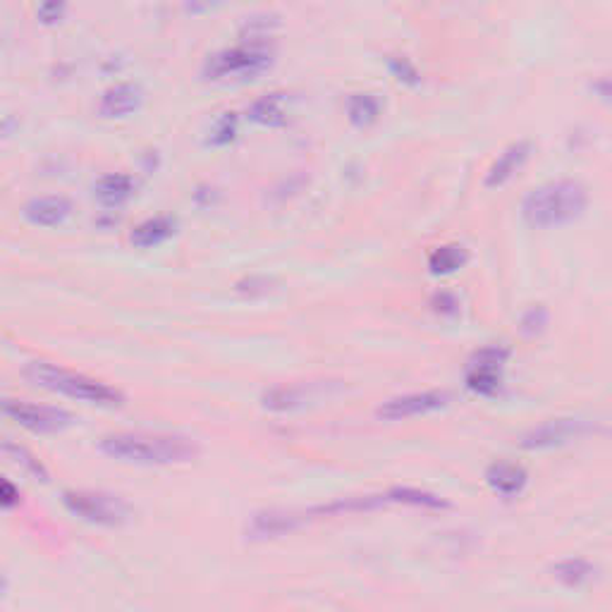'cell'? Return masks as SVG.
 Here are the masks:
<instances>
[{"instance_id": "obj_25", "label": "cell", "mask_w": 612, "mask_h": 612, "mask_svg": "<svg viewBox=\"0 0 612 612\" xmlns=\"http://www.w3.org/2000/svg\"><path fill=\"white\" fill-rule=\"evenodd\" d=\"M6 450L14 457V461H18V465H22L27 471H32L34 476H39V479L41 481H46L49 479V474H46V469H43L41 467V461L34 457V455H29L27 450H24V447H18V445H8L6 447Z\"/></svg>"}, {"instance_id": "obj_26", "label": "cell", "mask_w": 612, "mask_h": 612, "mask_svg": "<svg viewBox=\"0 0 612 612\" xmlns=\"http://www.w3.org/2000/svg\"><path fill=\"white\" fill-rule=\"evenodd\" d=\"M20 502V490L0 476V507H14Z\"/></svg>"}, {"instance_id": "obj_14", "label": "cell", "mask_w": 612, "mask_h": 612, "mask_svg": "<svg viewBox=\"0 0 612 612\" xmlns=\"http://www.w3.org/2000/svg\"><path fill=\"white\" fill-rule=\"evenodd\" d=\"M249 121L253 125H259V127H282V125H288L290 121V98L288 94H266L261 98H257L249 106Z\"/></svg>"}, {"instance_id": "obj_17", "label": "cell", "mask_w": 612, "mask_h": 612, "mask_svg": "<svg viewBox=\"0 0 612 612\" xmlns=\"http://www.w3.org/2000/svg\"><path fill=\"white\" fill-rule=\"evenodd\" d=\"M94 194L101 206L106 208H121L127 204L134 194V180L125 173H111L103 175L101 180L94 185Z\"/></svg>"}, {"instance_id": "obj_13", "label": "cell", "mask_w": 612, "mask_h": 612, "mask_svg": "<svg viewBox=\"0 0 612 612\" xmlns=\"http://www.w3.org/2000/svg\"><path fill=\"white\" fill-rule=\"evenodd\" d=\"M72 216V204L65 197H39L24 206V218L39 228H58Z\"/></svg>"}, {"instance_id": "obj_18", "label": "cell", "mask_w": 612, "mask_h": 612, "mask_svg": "<svg viewBox=\"0 0 612 612\" xmlns=\"http://www.w3.org/2000/svg\"><path fill=\"white\" fill-rule=\"evenodd\" d=\"M469 261V251L461 245H443L431 251L428 271L433 276H453Z\"/></svg>"}, {"instance_id": "obj_22", "label": "cell", "mask_w": 612, "mask_h": 612, "mask_svg": "<svg viewBox=\"0 0 612 612\" xmlns=\"http://www.w3.org/2000/svg\"><path fill=\"white\" fill-rule=\"evenodd\" d=\"M70 10V0H37V20L43 27H58Z\"/></svg>"}, {"instance_id": "obj_8", "label": "cell", "mask_w": 612, "mask_h": 612, "mask_svg": "<svg viewBox=\"0 0 612 612\" xmlns=\"http://www.w3.org/2000/svg\"><path fill=\"white\" fill-rule=\"evenodd\" d=\"M450 395L445 391H426V393H409L402 397H393L383 402L376 409V416L383 422H405L414 419V416H426L447 407Z\"/></svg>"}, {"instance_id": "obj_10", "label": "cell", "mask_w": 612, "mask_h": 612, "mask_svg": "<svg viewBox=\"0 0 612 612\" xmlns=\"http://www.w3.org/2000/svg\"><path fill=\"white\" fill-rule=\"evenodd\" d=\"M144 92L137 84H115L103 92L98 101V113L101 117H108V121H121V117H129L142 108Z\"/></svg>"}, {"instance_id": "obj_4", "label": "cell", "mask_w": 612, "mask_h": 612, "mask_svg": "<svg viewBox=\"0 0 612 612\" xmlns=\"http://www.w3.org/2000/svg\"><path fill=\"white\" fill-rule=\"evenodd\" d=\"M276 63V49L266 39H247L240 46L211 53L201 65L206 82H251Z\"/></svg>"}, {"instance_id": "obj_23", "label": "cell", "mask_w": 612, "mask_h": 612, "mask_svg": "<svg viewBox=\"0 0 612 612\" xmlns=\"http://www.w3.org/2000/svg\"><path fill=\"white\" fill-rule=\"evenodd\" d=\"M550 321V313L546 307H531L525 317H521V333L525 335H539L546 331V325Z\"/></svg>"}, {"instance_id": "obj_12", "label": "cell", "mask_w": 612, "mask_h": 612, "mask_svg": "<svg viewBox=\"0 0 612 612\" xmlns=\"http://www.w3.org/2000/svg\"><path fill=\"white\" fill-rule=\"evenodd\" d=\"M309 515L307 512H282V510H271V512H259L253 515L251 525H249V536L251 539H278V536H286L290 531L302 529L307 525Z\"/></svg>"}, {"instance_id": "obj_2", "label": "cell", "mask_w": 612, "mask_h": 612, "mask_svg": "<svg viewBox=\"0 0 612 612\" xmlns=\"http://www.w3.org/2000/svg\"><path fill=\"white\" fill-rule=\"evenodd\" d=\"M589 191L581 183L558 180L531 189L521 201V218L531 228H560L584 216Z\"/></svg>"}, {"instance_id": "obj_3", "label": "cell", "mask_w": 612, "mask_h": 612, "mask_svg": "<svg viewBox=\"0 0 612 612\" xmlns=\"http://www.w3.org/2000/svg\"><path fill=\"white\" fill-rule=\"evenodd\" d=\"M24 373L34 385L46 387V391L58 395L86 402V405L121 407L125 402V395L121 391H115V387H111L108 383L89 378L84 373L68 371L63 366H55L49 362H32L24 369Z\"/></svg>"}, {"instance_id": "obj_19", "label": "cell", "mask_w": 612, "mask_h": 612, "mask_svg": "<svg viewBox=\"0 0 612 612\" xmlns=\"http://www.w3.org/2000/svg\"><path fill=\"white\" fill-rule=\"evenodd\" d=\"M381 111V101L373 94H352L348 98V121L360 129L376 125Z\"/></svg>"}, {"instance_id": "obj_5", "label": "cell", "mask_w": 612, "mask_h": 612, "mask_svg": "<svg viewBox=\"0 0 612 612\" xmlns=\"http://www.w3.org/2000/svg\"><path fill=\"white\" fill-rule=\"evenodd\" d=\"M63 502L68 510L89 525L96 527H121L129 519V507L125 500L101 490H65Z\"/></svg>"}, {"instance_id": "obj_9", "label": "cell", "mask_w": 612, "mask_h": 612, "mask_svg": "<svg viewBox=\"0 0 612 612\" xmlns=\"http://www.w3.org/2000/svg\"><path fill=\"white\" fill-rule=\"evenodd\" d=\"M587 431V426L574 419H558V422H548L539 428H533L521 436V447L527 450H548V447H560L577 440L581 433Z\"/></svg>"}, {"instance_id": "obj_15", "label": "cell", "mask_w": 612, "mask_h": 612, "mask_svg": "<svg viewBox=\"0 0 612 612\" xmlns=\"http://www.w3.org/2000/svg\"><path fill=\"white\" fill-rule=\"evenodd\" d=\"M527 481H529L527 471L519 465H512V461H496V465H490L486 471L488 488L502 498L519 496V492L525 490Z\"/></svg>"}, {"instance_id": "obj_6", "label": "cell", "mask_w": 612, "mask_h": 612, "mask_svg": "<svg viewBox=\"0 0 612 612\" xmlns=\"http://www.w3.org/2000/svg\"><path fill=\"white\" fill-rule=\"evenodd\" d=\"M510 360V350L490 345L479 352H474L465 369V383L474 395L492 397L500 393L505 378V364Z\"/></svg>"}, {"instance_id": "obj_16", "label": "cell", "mask_w": 612, "mask_h": 612, "mask_svg": "<svg viewBox=\"0 0 612 612\" xmlns=\"http://www.w3.org/2000/svg\"><path fill=\"white\" fill-rule=\"evenodd\" d=\"M177 232V220L170 216H156L146 218L139 226H134L129 232V242L137 249H154L166 245L170 237Z\"/></svg>"}, {"instance_id": "obj_24", "label": "cell", "mask_w": 612, "mask_h": 612, "mask_svg": "<svg viewBox=\"0 0 612 612\" xmlns=\"http://www.w3.org/2000/svg\"><path fill=\"white\" fill-rule=\"evenodd\" d=\"M391 72L395 74V80H397V82L407 84V86H416V84L422 82L419 70H416V68L409 63V58H405V55H395V58H391Z\"/></svg>"}, {"instance_id": "obj_27", "label": "cell", "mask_w": 612, "mask_h": 612, "mask_svg": "<svg viewBox=\"0 0 612 612\" xmlns=\"http://www.w3.org/2000/svg\"><path fill=\"white\" fill-rule=\"evenodd\" d=\"M3 587H6V584H3V579H0V591H3Z\"/></svg>"}, {"instance_id": "obj_21", "label": "cell", "mask_w": 612, "mask_h": 612, "mask_svg": "<svg viewBox=\"0 0 612 612\" xmlns=\"http://www.w3.org/2000/svg\"><path fill=\"white\" fill-rule=\"evenodd\" d=\"M237 132H240V117H237V113H222L211 125V129H208L206 144L214 148L230 146L237 139Z\"/></svg>"}, {"instance_id": "obj_1", "label": "cell", "mask_w": 612, "mask_h": 612, "mask_svg": "<svg viewBox=\"0 0 612 612\" xmlns=\"http://www.w3.org/2000/svg\"><path fill=\"white\" fill-rule=\"evenodd\" d=\"M101 453L127 465L170 467L187 465L199 455L197 443L183 436H158V433H113L101 440Z\"/></svg>"}, {"instance_id": "obj_20", "label": "cell", "mask_w": 612, "mask_h": 612, "mask_svg": "<svg viewBox=\"0 0 612 612\" xmlns=\"http://www.w3.org/2000/svg\"><path fill=\"white\" fill-rule=\"evenodd\" d=\"M593 572L595 570L587 560H564L552 567V577L570 589L587 584V581L593 577Z\"/></svg>"}, {"instance_id": "obj_11", "label": "cell", "mask_w": 612, "mask_h": 612, "mask_svg": "<svg viewBox=\"0 0 612 612\" xmlns=\"http://www.w3.org/2000/svg\"><path fill=\"white\" fill-rule=\"evenodd\" d=\"M531 152H533L531 142H515L507 146L505 152L498 156V160L488 168L484 185L488 189H498V187L510 183L512 177L527 166V160L531 158Z\"/></svg>"}, {"instance_id": "obj_7", "label": "cell", "mask_w": 612, "mask_h": 612, "mask_svg": "<svg viewBox=\"0 0 612 612\" xmlns=\"http://www.w3.org/2000/svg\"><path fill=\"white\" fill-rule=\"evenodd\" d=\"M0 412L10 416L12 422H18L20 426L34 433H61L74 422L72 414L65 409L32 405V402L10 400V397L0 400Z\"/></svg>"}]
</instances>
